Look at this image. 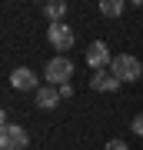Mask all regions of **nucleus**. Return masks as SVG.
<instances>
[{
  "label": "nucleus",
  "mask_w": 143,
  "mask_h": 150,
  "mask_svg": "<svg viewBox=\"0 0 143 150\" xmlns=\"http://www.w3.org/2000/svg\"><path fill=\"white\" fill-rule=\"evenodd\" d=\"M110 74L117 77L120 83H133V80H140V77H143V64H140L137 57H130V54H120V57H113Z\"/></svg>",
  "instance_id": "obj_1"
},
{
  "label": "nucleus",
  "mask_w": 143,
  "mask_h": 150,
  "mask_svg": "<svg viewBox=\"0 0 143 150\" xmlns=\"http://www.w3.org/2000/svg\"><path fill=\"white\" fill-rule=\"evenodd\" d=\"M33 97H37V107H40V110H53L60 100H63V97H60V87H50V83H47V87H40Z\"/></svg>",
  "instance_id": "obj_7"
},
{
  "label": "nucleus",
  "mask_w": 143,
  "mask_h": 150,
  "mask_svg": "<svg viewBox=\"0 0 143 150\" xmlns=\"http://www.w3.org/2000/svg\"><path fill=\"white\" fill-rule=\"evenodd\" d=\"M87 64L93 67V74H97V70H103V67H110V64H113V57H110V47H106L103 40L90 43V50H87Z\"/></svg>",
  "instance_id": "obj_6"
},
{
  "label": "nucleus",
  "mask_w": 143,
  "mask_h": 150,
  "mask_svg": "<svg viewBox=\"0 0 143 150\" xmlns=\"http://www.w3.org/2000/svg\"><path fill=\"white\" fill-rule=\"evenodd\" d=\"M10 87H13V90H33V93H37L40 90V80H37V74H33L30 67H17L10 74Z\"/></svg>",
  "instance_id": "obj_5"
},
{
  "label": "nucleus",
  "mask_w": 143,
  "mask_h": 150,
  "mask_svg": "<svg viewBox=\"0 0 143 150\" xmlns=\"http://www.w3.org/2000/svg\"><path fill=\"white\" fill-rule=\"evenodd\" d=\"M70 77H73V60H67V57H50L47 60V83L50 87H63Z\"/></svg>",
  "instance_id": "obj_3"
},
{
  "label": "nucleus",
  "mask_w": 143,
  "mask_h": 150,
  "mask_svg": "<svg viewBox=\"0 0 143 150\" xmlns=\"http://www.w3.org/2000/svg\"><path fill=\"white\" fill-rule=\"evenodd\" d=\"M130 130H133V134H137V137H143V113H137V117H133Z\"/></svg>",
  "instance_id": "obj_11"
},
{
  "label": "nucleus",
  "mask_w": 143,
  "mask_h": 150,
  "mask_svg": "<svg viewBox=\"0 0 143 150\" xmlns=\"http://www.w3.org/2000/svg\"><path fill=\"white\" fill-rule=\"evenodd\" d=\"M47 40H50V47L57 50V57H63L67 50L73 47L77 33H73V27H67V23H50L47 27Z\"/></svg>",
  "instance_id": "obj_2"
},
{
  "label": "nucleus",
  "mask_w": 143,
  "mask_h": 150,
  "mask_svg": "<svg viewBox=\"0 0 143 150\" xmlns=\"http://www.w3.org/2000/svg\"><path fill=\"white\" fill-rule=\"evenodd\" d=\"M90 90H120V80L110 74V70H97V74L90 77Z\"/></svg>",
  "instance_id": "obj_8"
},
{
  "label": "nucleus",
  "mask_w": 143,
  "mask_h": 150,
  "mask_svg": "<svg viewBox=\"0 0 143 150\" xmlns=\"http://www.w3.org/2000/svg\"><path fill=\"white\" fill-rule=\"evenodd\" d=\"M100 13L103 17H120L123 13V0H100Z\"/></svg>",
  "instance_id": "obj_10"
},
{
  "label": "nucleus",
  "mask_w": 143,
  "mask_h": 150,
  "mask_svg": "<svg viewBox=\"0 0 143 150\" xmlns=\"http://www.w3.org/2000/svg\"><path fill=\"white\" fill-rule=\"evenodd\" d=\"M106 150H130V147H127V140H110Z\"/></svg>",
  "instance_id": "obj_12"
},
{
  "label": "nucleus",
  "mask_w": 143,
  "mask_h": 150,
  "mask_svg": "<svg viewBox=\"0 0 143 150\" xmlns=\"http://www.w3.org/2000/svg\"><path fill=\"white\" fill-rule=\"evenodd\" d=\"M60 97H63V100H67V97H73V87H70V83H63V87H60Z\"/></svg>",
  "instance_id": "obj_13"
},
{
  "label": "nucleus",
  "mask_w": 143,
  "mask_h": 150,
  "mask_svg": "<svg viewBox=\"0 0 143 150\" xmlns=\"http://www.w3.org/2000/svg\"><path fill=\"white\" fill-rule=\"evenodd\" d=\"M27 144H30V134L23 127H17V123L0 127V147L4 150H27Z\"/></svg>",
  "instance_id": "obj_4"
},
{
  "label": "nucleus",
  "mask_w": 143,
  "mask_h": 150,
  "mask_svg": "<svg viewBox=\"0 0 143 150\" xmlns=\"http://www.w3.org/2000/svg\"><path fill=\"white\" fill-rule=\"evenodd\" d=\"M43 13H47V17H50L53 23H63L67 4H63V0H47V4H43Z\"/></svg>",
  "instance_id": "obj_9"
}]
</instances>
